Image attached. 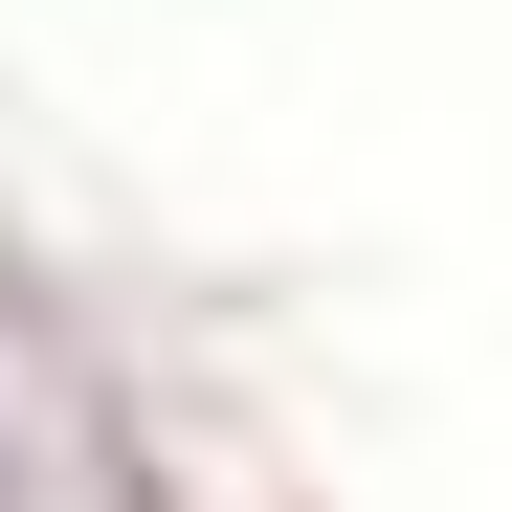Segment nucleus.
<instances>
[{"instance_id":"1","label":"nucleus","mask_w":512,"mask_h":512,"mask_svg":"<svg viewBox=\"0 0 512 512\" xmlns=\"http://www.w3.org/2000/svg\"><path fill=\"white\" fill-rule=\"evenodd\" d=\"M0 490H23V468H0Z\"/></svg>"}]
</instances>
